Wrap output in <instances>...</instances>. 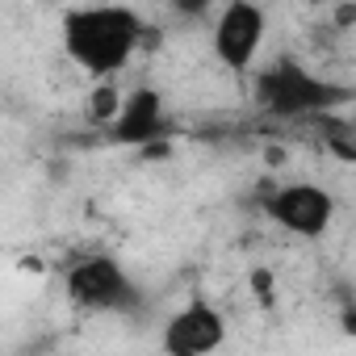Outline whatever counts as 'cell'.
I'll use <instances>...</instances> for the list:
<instances>
[{
    "instance_id": "cell-1",
    "label": "cell",
    "mask_w": 356,
    "mask_h": 356,
    "mask_svg": "<svg viewBox=\"0 0 356 356\" xmlns=\"http://www.w3.org/2000/svg\"><path fill=\"white\" fill-rule=\"evenodd\" d=\"M143 47V17L126 5H84L63 17V51L92 80L118 76Z\"/></svg>"
},
{
    "instance_id": "cell-2",
    "label": "cell",
    "mask_w": 356,
    "mask_h": 356,
    "mask_svg": "<svg viewBox=\"0 0 356 356\" xmlns=\"http://www.w3.org/2000/svg\"><path fill=\"white\" fill-rule=\"evenodd\" d=\"M252 101L268 118H318V113H331L343 101H352V88L318 76L314 67L298 63L293 55H277L256 72Z\"/></svg>"
},
{
    "instance_id": "cell-11",
    "label": "cell",
    "mask_w": 356,
    "mask_h": 356,
    "mask_svg": "<svg viewBox=\"0 0 356 356\" xmlns=\"http://www.w3.org/2000/svg\"><path fill=\"white\" fill-rule=\"evenodd\" d=\"M343 327L356 335V306H348V310H343Z\"/></svg>"
},
{
    "instance_id": "cell-8",
    "label": "cell",
    "mask_w": 356,
    "mask_h": 356,
    "mask_svg": "<svg viewBox=\"0 0 356 356\" xmlns=\"http://www.w3.org/2000/svg\"><path fill=\"white\" fill-rule=\"evenodd\" d=\"M118 109H122V97H118V92H113L109 84L92 88V101H88V118H92V122H105V126H109Z\"/></svg>"
},
{
    "instance_id": "cell-10",
    "label": "cell",
    "mask_w": 356,
    "mask_h": 356,
    "mask_svg": "<svg viewBox=\"0 0 356 356\" xmlns=\"http://www.w3.org/2000/svg\"><path fill=\"white\" fill-rule=\"evenodd\" d=\"M252 281H256V293H260V302H273V277H264V273H256Z\"/></svg>"
},
{
    "instance_id": "cell-6",
    "label": "cell",
    "mask_w": 356,
    "mask_h": 356,
    "mask_svg": "<svg viewBox=\"0 0 356 356\" xmlns=\"http://www.w3.org/2000/svg\"><path fill=\"white\" fill-rule=\"evenodd\" d=\"M159 343L172 356H206V352H214V348L227 343V318L206 298H193L189 306H181L163 323Z\"/></svg>"
},
{
    "instance_id": "cell-5",
    "label": "cell",
    "mask_w": 356,
    "mask_h": 356,
    "mask_svg": "<svg viewBox=\"0 0 356 356\" xmlns=\"http://www.w3.org/2000/svg\"><path fill=\"white\" fill-rule=\"evenodd\" d=\"M268 17L256 0H227L214 22V55L227 72H248L260 55Z\"/></svg>"
},
{
    "instance_id": "cell-3",
    "label": "cell",
    "mask_w": 356,
    "mask_h": 356,
    "mask_svg": "<svg viewBox=\"0 0 356 356\" xmlns=\"http://www.w3.org/2000/svg\"><path fill=\"white\" fill-rule=\"evenodd\" d=\"M63 285H67V298H72L80 310H88V314H130V310H138V302H143L138 281L122 268V260H113V256H105V252L80 256V260L67 268Z\"/></svg>"
},
{
    "instance_id": "cell-7",
    "label": "cell",
    "mask_w": 356,
    "mask_h": 356,
    "mask_svg": "<svg viewBox=\"0 0 356 356\" xmlns=\"http://www.w3.org/2000/svg\"><path fill=\"white\" fill-rule=\"evenodd\" d=\"M163 134H168V113H163V97L155 88H134L130 97H122V109L109 122V143L147 151Z\"/></svg>"
},
{
    "instance_id": "cell-9",
    "label": "cell",
    "mask_w": 356,
    "mask_h": 356,
    "mask_svg": "<svg viewBox=\"0 0 356 356\" xmlns=\"http://www.w3.org/2000/svg\"><path fill=\"white\" fill-rule=\"evenodd\" d=\"M210 5H214V0H172V9L181 13V17H206Z\"/></svg>"
},
{
    "instance_id": "cell-4",
    "label": "cell",
    "mask_w": 356,
    "mask_h": 356,
    "mask_svg": "<svg viewBox=\"0 0 356 356\" xmlns=\"http://www.w3.org/2000/svg\"><path fill=\"white\" fill-rule=\"evenodd\" d=\"M260 210L293 239H323L335 218V197L314 181H285V185H268Z\"/></svg>"
}]
</instances>
